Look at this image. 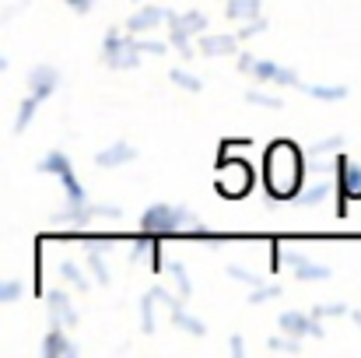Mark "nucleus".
I'll return each mask as SVG.
<instances>
[{
	"label": "nucleus",
	"mask_w": 361,
	"mask_h": 358,
	"mask_svg": "<svg viewBox=\"0 0 361 358\" xmlns=\"http://www.w3.org/2000/svg\"><path fill=\"white\" fill-rule=\"evenodd\" d=\"M267 183L277 190V193H291L295 183H298V155L291 144H277L267 158Z\"/></svg>",
	"instance_id": "nucleus-1"
},
{
	"label": "nucleus",
	"mask_w": 361,
	"mask_h": 358,
	"mask_svg": "<svg viewBox=\"0 0 361 358\" xmlns=\"http://www.w3.org/2000/svg\"><path fill=\"white\" fill-rule=\"evenodd\" d=\"M218 183H221V190H225L228 197L245 193V190H249V169L239 165V162H232V165H225V169L218 172Z\"/></svg>",
	"instance_id": "nucleus-2"
}]
</instances>
